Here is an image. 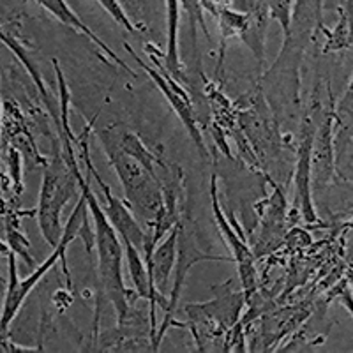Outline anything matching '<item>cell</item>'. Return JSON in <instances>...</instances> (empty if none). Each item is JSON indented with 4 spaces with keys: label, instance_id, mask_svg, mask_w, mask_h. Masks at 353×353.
Returning a JSON list of instances; mask_svg holds the SVG:
<instances>
[{
    "label": "cell",
    "instance_id": "6da1fadb",
    "mask_svg": "<svg viewBox=\"0 0 353 353\" xmlns=\"http://www.w3.org/2000/svg\"><path fill=\"white\" fill-rule=\"evenodd\" d=\"M69 166H71V170L77 175L78 189L87 198L88 212H90L94 225H96L94 233H96L97 270H99L101 286H103L106 299L112 302L119 321H122L129 311V304H131L129 299L137 295V292L131 293L125 288L124 277H122V256L125 253L124 242H122L115 226L112 225V221L106 216L101 201L92 193V188H90L92 176H90V173L87 172V176L81 175V172L78 170V161L69 163Z\"/></svg>",
    "mask_w": 353,
    "mask_h": 353
},
{
    "label": "cell",
    "instance_id": "7a4b0ae2",
    "mask_svg": "<svg viewBox=\"0 0 353 353\" xmlns=\"http://www.w3.org/2000/svg\"><path fill=\"white\" fill-rule=\"evenodd\" d=\"M88 212L87 198L83 193H80L78 198V203L74 207V210L71 212L69 219L65 221L64 226V235H62L61 244L53 248V253L50 254L43 263L34 270L30 276H27L25 279H18V269H17V253L9 249L8 253V267H9V285H8V293H6L4 299V307H2V318H0V337L6 339L8 337L9 325L12 323V320L17 318L18 311L21 309L23 302L27 301V297L30 295L34 288L37 286V283L46 276L50 269H53L57 263L62 265V270H64V276L68 279V290H71V276H69L68 270V261H65V251H68L69 244L77 237H80V228L83 225L85 217Z\"/></svg>",
    "mask_w": 353,
    "mask_h": 353
},
{
    "label": "cell",
    "instance_id": "3957f363",
    "mask_svg": "<svg viewBox=\"0 0 353 353\" xmlns=\"http://www.w3.org/2000/svg\"><path fill=\"white\" fill-rule=\"evenodd\" d=\"M101 143L119 175V181L122 182L128 205H131L149 225H152L165 205L163 181L157 176L156 168L147 165L138 156L125 152L113 141L101 140Z\"/></svg>",
    "mask_w": 353,
    "mask_h": 353
},
{
    "label": "cell",
    "instance_id": "277c9868",
    "mask_svg": "<svg viewBox=\"0 0 353 353\" xmlns=\"http://www.w3.org/2000/svg\"><path fill=\"white\" fill-rule=\"evenodd\" d=\"M77 175L62 154H57L52 163L44 166L37 203V223L44 241L52 248L61 244L65 226L62 225V210L77 191Z\"/></svg>",
    "mask_w": 353,
    "mask_h": 353
},
{
    "label": "cell",
    "instance_id": "5b68a950",
    "mask_svg": "<svg viewBox=\"0 0 353 353\" xmlns=\"http://www.w3.org/2000/svg\"><path fill=\"white\" fill-rule=\"evenodd\" d=\"M88 132H90V125H87L85 131L81 132V137L78 138V147H80L81 150V159H83L85 163V168H87V172L90 173V175H92L94 181L97 182L101 193H103V198H105V201L101 205H103L106 216L112 221V225L115 226V230L119 232L122 241L132 242V244L137 245L141 253H143L145 244H147V233L141 230V226L138 225V221L134 219V216L129 212L128 205H125L121 198H117L115 194H113L112 188L103 181V176L99 175L96 166L92 165L90 149H88Z\"/></svg>",
    "mask_w": 353,
    "mask_h": 353
},
{
    "label": "cell",
    "instance_id": "8992f818",
    "mask_svg": "<svg viewBox=\"0 0 353 353\" xmlns=\"http://www.w3.org/2000/svg\"><path fill=\"white\" fill-rule=\"evenodd\" d=\"M318 124L307 117L301 129V140L295 165V207L305 223H316V209L313 203V143Z\"/></svg>",
    "mask_w": 353,
    "mask_h": 353
},
{
    "label": "cell",
    "instance_id": "52a82bcc",
    "mask_svg": "<svg viewBox=\"0 0 353 353\" xmlns=\"http://www.w3.org/2000/svg\"><path fill=\"white\" fill-rule=\"evenodd\" d=\"M210 198H212V212L214 219H216V225L219 228L221 237H223L225 244L232 251V258L237 261V270L239 276H241L242 290H244L245 297H249L256 290L258 281L256 269H254V254L249 249V245L242 241L237 230H233V225L228 221V217L225 216L223 209H221L219 198H217L216 175L210 176Z\"/></svg>",
    "mask_w": 353,
    "mask_h": 353
},
{
    "label": "cell",
    "instance_id": "ba28073f",
    "mask_svg": "<svg viewBox=\"0 0 353 353\" xmlns=\"http://www.w3.org/2000/svg\"><path fill=\"white\" fill-rule=\"evenodd\" d=\"M125 48H128V52L134 57V61H137L138 64L145 69V72H147L149 77H152L154 83L159 87L161 92L165 94L166 99H168V103L172 105V108L175 110L176 115L181 117L182 124H184V128L188 129L191 140L196 143V147H198V150H200L201 156H207V149H205L203 137H201L200 129H198V121H196V117H194L193 106H191V101H189L188 94L184 92V88H181L179 87V83H175V80H173V77L170 74L168 71L161 72V71H156L154 68H149V65L141 61L140 57L132 53V50L129 44H125Z\"/></svg>",
    "mask_w": 353,
    "mask_h": 353
},
{
    "label": "cell",
    "instance_id": "9c48e42d",
    "mask_svg": "<svg viewBox=\"0 0 353 353\" xmlns=\"http://www.w3.org/2000/svg\"><path fill=\"white\" fill-rule=\"evenodd\" d=\"M334 121H336V112L330 108L323 115L316 128L313 143V182L316 188H325L332 184L336 166H334V143L332 131Z\"/></svg>",
    "mask_w": 353,
    "mask_h": 353
},
{
    "label": "cell",
    "instance_id": "30bf717a",
    "mask_svg": "<svg viewBox=\"0 0 353 353\" xmlns=\"http://www.w3.org/2000/svg\"><path fill=\"white\" fill-rule=\"evenodd\" d=\"M325 0H295L286 32V44L302 50L311 36L323 27Z\"/></svg>",
    "mask_w": 353,
    "mask_h": 353
},
{
    "label": "cell",
    "instance_id": "8fae6325",
    "mask_svg": "<svg viewBox=\"0 0 353 353\" xmlns=\"http://www.w3.org/2000/svg\"><path fill=\"white\" fill-rule=\"evenodd\" d=\"M36 2L44 9V11H48L52 17H55L62 25L72 28L74 32H78L80 36H85L88 41H92L97 48H99V52L105 53V55L108 57V59H112L117 65H121L125 72H129L131 77H134V71H132V69L122 61L121 57L117 55V53L110 48L105 41H101V37L96 36V32H94L92 28H88L87 25H85V21L81 20V18L78 17L77 12L72 11L71 8H69V4L65 2V0H36Z\"/></svg>",
    "mask_w": 353,
    "mask_h": 353
},
{
    "label": "cell",
    "instance_id": "7c38bea8",
    "mask_svg": "<svg viewBox=\"0 0 353 353\" xmlns=\"http://www.w3.org/2000/svg\"><path fill=\"white\" fill-rule=\"evenodd\" d=\"M179 237H181V223L166 235V239H161L157 242L150 261L147 263L154 286L161 293L168 292L170 276H172V270L175 269L176 256H179Z\"/></svg>",
    "mask_w": 353,
    "mask_h": 353
},
{
    "label": "cell",
    "instance_id": "4fadbf2b",
    "mask_svg": "<svg viewBox=\"0 0 353 353\" xmlns=\"http://www.w3.org/2000/svg\"><path fill=\"white\" fill-rule=\"evenodd\" d=\"M244 297L245 293L228 292L217 297L214 302H209V304L185 305V313L193 320L210 318V320H216L219 325L232 327L237 323L239 313H241V307L244 304Z\"/></svg>",
    "mask_w": 353,
    "mask_h": 353
},
{
    "label": "cell",
    "instance_id": "5bb4252c",
    "mask_svg": "<svg viewBox=\"0 0 353 353\" xmlns=\"http://www.w3.org/2000/svg\"><path fill=\"white\" fill-rule=\"evenodd\" d=\"M179 20H181V0H166V25H168V41H166L165 64L166 71L173 78H182V64L179 57Z\"/></svg>",
    "mask_w": 353,
    "mask_h": 353
},
{
    "label": "cell",
    "instance_id": "9a60e30c",
    "mask_svg": "<svg viewBox=\"0 0 353 353\" xmlns=\"http://www.w3.org/2000/svg\"><path fill=\"white\" fill-rule=\"evenodd\" d=\"M321 32L325 36V46L323 52H341V50L350 48L352 46V34H350V23L348 18L343 11H339V20H337L336 27L330 30L325 25L321 27Z\"/></svg>",
    "mask_w": 353,
    "mask_h": 353
},
{
    "label": "cell",
    "instance_id": "2e32d148",
    "mask_svg": "<svg viewBox=\"0 0 353 353\" xmlns=\"http://www.w3.org/2000/svg\"><path fill=\"white\" fill-rule=\"evenodd\" d=\"M96 2L101 6V8L105 9L106 12H108L110 17H112L117 23L121 25V27H124L128 32L140 34V28H138L137 25H134V21H131V18L125 14L124 6H122L119 0H96Z\"/></svg>",
    "mask_w": 353,
    "mask_h": 353
},
{
    "label": "cell",
    "instance_id": "e0dca14e",
    "mask_svg": "<svg viewBox=\"0 0 353 353\" xmlns=\"http://www.w3.org/2000/svg\"><path fill=\"white\" fill-rule=\"evenodd\" d=\"M248 27V17L237 11H223L221 14V30L225 36L233 32H239L242 28Z\"/></svg>",
    "mask_w": 353,
    "mask_h": 353
},
{
    "label": "cell",
    "instance_id": "ac0fdd59",
    "mask_svg": "<svg viewBox=\"0 0 353 353\" xmlns=\"http://www.w3.org/2000/svg\"><path fill=\"white\" fill-rule=\"evenodd\" d=\"M8 168L12 176V184H14V194L20 196L23 193V184H21V156L14 147H9L8 150Z\"/></svg>",
    "mask_w": 353,
    "mask_h": 353
},
{
    "label": "cell",
    "instance_id": "d6986e66",
    "mask_svg": "<svg viewBox=\"0 0 353 353\" xmlns=\"http://www.w3.org/2000/svg\"><path fill=\"white\" fill-rule=\"evenodd\" d=\"M337 299H339V302L343 304V307L348 309V313L353 316V292H352V288H350L348 285L343 286V290H339V292H337Z\"/></svg>",
    "mask_w": 353,
    "mask_h": 353
},
{
    "label": "cell",
    "instance_id": "ffe728a7",
    "mask_svg": "<svg viewBox=\"0 0 353 353\" xmlns=\"http://www.w3.org/2000/svg\"><path fill=\"white\" fill-rule=\"evenodd\" d=\"M343 12L348 18L350 23V34H352V44H353V0H345V8H343Z\"/></svg>",
    "mask_w": 353,
    "mask_h": 353
},
{
    "label": "cell",
    "instance_id": "44dd1931",
    "mask_svg": "<svg viewBox=\"0 0 353 353\" xmlns=\"http://www.w3.org/2000/svg\"><path fill=\"white\" fill-rule=\"evenodd\" d=\"M345 97H348V99H353V74H352V81H350L348 90H346V96Z\"/></svg>",
    "mask_w": 353,
    "mask_h": 353
}]
</instances>
